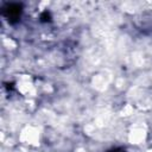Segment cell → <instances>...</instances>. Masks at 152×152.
<instances>
[{"mask_svg":"<svg viewBox=\"0 0 152 152\" xmlns=\"http://www.w3.org/2000/svg\"><path fill=\"white\" fill-rule=\"evenodd\" d=\"M21 13V6L18 4H10L4 7V14L7 17L10 21H15L19 19Z\"/></svg>","mask_w":152,"mask_h":152,"instance_id":"6da1fadb","label":"cell"},{"mask_svg":"<svg viewBox=\"0 0 152 152\" xmlns=\"http://www.w3.org/2000/svg\"><path fill=\"white\" fill-rule=\"evenodd\" d=\"M110 152H125V151L121 150V148H119V150H113V151H110Z\"/></svg>","mask_w":152,"mask_h":152,"instance_id":"7a4b0ae2","label":"cell"}]
</instances>
